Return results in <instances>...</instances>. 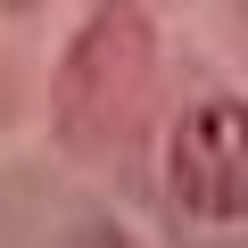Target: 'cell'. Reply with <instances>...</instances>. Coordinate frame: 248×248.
<instances>
[{
	"label": "cell",
	"mask_w": 248,
	"mask_h": 248,
	"mask_svg": "<svg viewBox=\"0 0 248 248\" xmlns=\"http://www.w3.org/2000/svg\"><path fill=\"white\" fill-rule=\"evenodd\" d=\"M174 199L207 223H232L248 207V108L240 99H199L174 124V149H166Z\"/></svg>",
	"instance_id": "cell-1"
}]
</instances>
